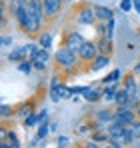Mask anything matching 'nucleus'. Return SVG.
I'll return each instance as SVG.
<instances>
[{
    "mask_svg": "<svg viewBox=\"0 0 140 148\" xmlns=\"http://www.w3.org/2000/svg\"><path fill=\"white\" fill-rule=\"evenodd\" d=\"M106 132H108L110 142H114L118 146H130V144L134 142V138H132V134H130V128H128V126H122V124H118V122L108 124Z\"/></svg>",
    "mask_w": 140,
    "mask_h": 148,
    "instance_id": "obj_1",
    "label": "nucleus"
},
{
    "mask_svg": "<svg viewBox=\"0 0 140 148\" xmlns=\"http://www.w3.org/2000/svg\"><path fill=\"white\" fill-rule=\"evenodd\" d=\"M78 60H80L78 54L72 52V50H68L66 46H60V48L56 50V54H54V62H56L62 70H66V72H74V70H76Z\"/></svg>",
    "mask_w": 140,
    "mask_h": 148,
    "instance_id": "obj_2",
    "label": "nucleus"
},
{
    "mask_svg": "<svg viewBox=\"0 0 140 148\" xmlns=\"http://www.w3.org/2000/svg\"><path fill=\"white\" fill-rule=\"evenodd\" d=\"M84 38H82V34L80 32H74V30H70V32H66L64 34V40H62V46H66L68 50H72V52H80V48L84 46Z\"/></svg>",
    "mask_w": 140,
    "mask_h": 148,
    "instance_id": "obj_3",
    "label": "nucleus"
},
{
    "mask_svg": "<svg viewBox=\"0 0 140 148\" xmlns=\"http://www.w3.org/2000/svg\"><path fill=\"white\" fill-rule=\"evenodd\" d=\"M76 16H78V22H80V24H86V26H92V24L98 22L96 10H94V6H90V4L80 6L78 12H76Z\"/></svg>",
    "mask_w": 140,
    "mask_h": 148,
    "instance_id": "obj_4",
    "label": "nucleus"
},
{
    "mask_svg": "<svg viewBox=\"0 0 140 148\" xmlns=\"http://www.w3.org/2000/svg\"><path fill=\"white\" fill-rule=\"evenodd\" d=\"M136 120V112L128 106H118V110L114 112V122L122 124V126H130Z\"/></svg>",
    "mask_w": 140,
    "mask_h": 148,
    "instance_id": "obj_5",
    "label": "nucleus"
},
{
    "mask_svg": "<svg viewBox=\"0 0 140 148\" xmlns=\"http://www.w3.org/2000/svg\"><path fill=\"white\" fill-rule=\"evenodd\" d=\"M100 52H98V46H96V42H90V40H86L84 42V46L80 48L78 52V58H80V62H92L94 58L98 56Z\"/></svg>",
    "mask_w": 140,
    "mask_h": 148,
    "instance_id": "obj_6",
    "label": "nucleus"
},
{
    "mask_svg": "<svg viewBox=\"0 0 140 148\" xmlns=\"http://www.w3.org/2000/svg\"><path fill=\"white\" fill-rule=\"evenodd\" d=\"M48 58H50L48 48H38L36 52H34V56H32L30 60H32V64H34V68H36V70H46Z\"/></svg>",
    "mask_w": 140,
    "mask_h": 148,
    "instance_id": "obj_7",
    "label": "nucleus"
},
{
    "mask_svg": "<svg viewBox=\"0 0 140 148\" xmlns=\"http://www.w3.org/2000/svg\"><path fill=\"white\" fill-rule=\"evenodd\" d=\"M114 122V112L112 110H98L96 112V128H100V130H106L108 128V124Z\"/></svg>",
    "mask_w": 140,
    "mask_h": 148,
    "instance_id": "obj_8",
    "label": "nucleus"
},
{
    "mask_svg": "<svg viewBox=\"0 0 140 148\" xmlns=\"http://www.w3.org/2000/svg\"><path fill=\"white\" fill-rule=\"evenodd\" d=\"M26 10H28V14L36 16L38 20H44V18H46V16H44V6H42V0H28Z\"/></svg>",
    "mask_w": 140,
    "mask_h": 148,
    "instance_id": "obj_9",
    "label": "nucleus"
},
{
    "mask_svg": "<svg viewBox=\"0 0 140 148\" xmlns=\"http://www.w3.org/2000/svg\"><path fill=\"white\" fill-rule=\"evenodd\" d=\"M42 6H44V16L52 18L60 12L62 8V0H42Z\"/></svg>",
    "mask_w": 140,
    "mask_h": 148,
    "instance_id": "obj_10",
    "label": "nucleus"
},
{
    "mask_svg": "<svg viewBox=\"0 0 140 148\" xmlns=\"http://www.w3.org/2000/svg\"><path fill=\"white\" fill-rule=\"evenodd\" d=\"M96 46H98V52H100V54L112 56V38H108V36H100V38L96 40Z\"/></svg>",
    "mask_w": 140,
    "mask_h": 148,
    "instance_id": "obj_11",
    "label": "nucleus"
},
{
    "mask_svg": "<svg viewBox=\"0 0 140 148\" xmlns=\"http://www.w3.org/2000/svg\"><path fill=\"white\" fill-rule=\"evenodd\" d=\"M0 140H6L8 148H20V142H18V136L12 132V130H2V136Z\"/></svg>",
    "mask_w": 140,
    "mask_h": 148,
    "instance_id": "obj_12",
    "label": "nucleus"
},
{
    "mask_svg": "<svg viewBox=\"0 0 140 148\" xmlns=\"http://www.w3.org/2000/svg\"><path fill=\"white\" fill-rule=\"evenodd\" d=\"M110 64V56H106V54H98L96 58L92 60V64H90V70H102L104 66H108Z\"/></svg>",
    "mask_w": 140,
    "mask_h": 148,
    "instance_id": "obj_13",
    "label": "nucleus"
},
{
    "mask_svg": "<svg viewBox=\"0 0 140 148\" xmlns=\"http://www.w3.org/2000/svg\"><path fill=\"white\" fill-rule=\"evenodd\" d=\"M94 10H96L98 20H104V22L112 20V10H110V8H104V6H94Z\"/></svg>",
    "mask_w": 140,
    "mask_h": 148,
    "instance_id": "obj_14",
    "label": "nucleus"
},
{
    "mask_svg": "<svg viewBox=\"0 0 140 148\" xmlns=\"http://www.w3.org/2000/svg\"><path fill=\"white\" fill-rule=\"evenodd\" d=\"M54 82H52V88H50V98L54 100V102H58V100L62 98V86L58 84V78H52Z\"/></svg>",
    "mask_w": 140,
    "mask_h": 148,
    "instance_id": "obj_15",
    "label": "nucleus"
},
{
    "mask_svg": "<svg viewBox=\"0 0 140 148\" xmlns=\"http://www.w3.org/2000/svg\"><path fill=\"white\" fill-rule=\"evenodd\" d=\"M32 112H34V108H32V104H30V102H24L22 106H18V108H16V116H18V118H28Z\"/></svg>",
    "mask_w": 140,
    "mask_h": 148,
    "instance_id": "obj_16",
    "label": "nucleus"
},
{
    "mask_svg": "<svg viewBox=\"0 0 140 148\" xmlns=\"http://www.w3.org/2000/svg\"><path fill=\"white\" fill-rule=\"evenodd\" d=\"M46 116H48L46 112H40V114H34V112H32V114H30L28 118H24V126H26V128H30V126H34V124L38 122V120L46 118Z\"/></svg>",
    "mask_w": 140,
    "mask_h": 148,
    "instance_id": "obj_17",
    "label": "nucleus"
},
{
    "mask_svg": "<svg viewBox=\"0 0 140 148\" xmlns=\"http://www.w3.org/2000/svg\"><path fill=\"white\" fill-rule=\"evenodd\" d=\"M8 60H12V62H22V60H26V52H24V46H22V48L12 50V52L8 54Z\"/></svg>",
    "mask_w": 140,
    "mask_h": 148,
    "instance_id": "obj_18",
    "label": "nucleus"
},
{
    "mask_svg": "<svg viewBox=\"0 0 140 148\" xmlns=\"http://www.w3.org/2000/svg\"><path fill=\"white\" fill-rule=\"evenodd\" d=\"M128 100H130V96H128V92L124 90V88H120L118 90V94H116V106H128Z\"/></svg>",
    "mask_w": 140,
    "mask_h": 148,
    "instance_id": "obj_19",
    "label": "nucleus"
},
{
    "mask_svg": "<svg viewBox=\"0 0 140 148\" xmlns=\"http://www.w3.org/2000/svg\"><path fill=\"white\" fill-rule=\"evenodd\" d=\"M100 96H104V94L96 88H86V92H84V98L88 102H96V100H100Z\"/></svg>",
    "mask_w": 140,
    "mask_h": 148,
    "instance_id": "obj_20",
    "label": "nucleus"
},
{
    "mask_svg": "<svg viewBox=\"0 0 140 148\" xmlns=\"http://www.w3.org/2000/svg\"><path fill=\"white\" fill-rule=\"evenodd\" d=\"M38 42H40V48H50V44H52V32H42L40 38H38Z\"/></svg>",
    "mask_w": 140,
    "mask_h": 148,
    "instance_id": "obj_21",
    "label": "nucleus"
},
{
    "mask_svg": "<svg viewBox=\"0 0 140 148\" xmlns=\"http://www.w3.org/2000/svg\"><path fill=\"white\" fill-rule=\"evenodd\" d=\"M118 90H120V88H118V82H114L110 88H106V90H104V98H106V100H116Z\"/></svg>",
    "mask_w": 140,
    "mask_h": 148,
    "instance_id": "obj_22",
    "label": "nucleus"
},
{
    "mask_svg": "<svg viewBox=\"0 0 140 148\" xmlns=\"http://www.w3.org/2000/svg\"><path fill=\"white\" fill-rule=\"evenodd\" d=\"M128 128H130V134H132V138H134V140H140V120H138V118H136L134 122L130 124Z\"/></svg>",
    "mask_w": 140,
    "mask_h": 148,
    "instance_id": "obj_23",
    "label": "nucleus"
},
{
    "mask_svg": "<svg viewBox=\"0 0 140 148\" xmlns=\"http://www.w3.org/2000/svg\"><path fill=\"white\" fill-rule=\"evenodd\" d=\"M0 110H2L0 114H2V118H4V120H6V118H10L12 114H16V110H14L12 106H8V104H2V108H0Z\"/></svg>",
    "mask_w": 140,
    "mask_h": 148,
    "instance_id": "obj_24",
    "label": "nucleus"
},
{
    "mask_svg": "<svg viewBox=\"0 0 140 148\" xmlns=\"http://www.w3.org/2000/svg\"><path fill=\"white\" fill-rule=\"evenodd\" d=\"M46 134H48V122H42V124H40V128H38V134H36V140H34V142L42 140Z\"/></svg>",
    "mask_w": 140,
    "mask_h": 148,
    "instance_id": "obj_25",
    "label": "nucleus"
},
{
    "mask_svg": "<svg viewBox=\"0 0 140 148\" xmlns=\"http://www.w3.org/2000/svg\"><path fill=\"white\" fill-rule=\"evenodd\" d=\"M18 68H20V70H22V72H30V70H32V68H34V64H32V60H22V62H20V66H18Z\"/></svg>",
    "mask_w": 140,
    "mask_h": 148,
    "instance_id": "obj_26",
    "label": "nucleus"
},
{
    "mask_svg": "<svg viewBox=\"0 0 140 148\" xmlns=\"http://www.w3.org/2000/svg\"><path fill=\"white\" fill-rule=\"evenodd\" d=\"M84 148H102V146H98V142L90 140V142H86V144H84Z\"/></svg>",
    "mask_w": 140,
    "mask_h": 148,
    "instance_id": "obj_27",
    "label": "nucleus"
},
{
    "mask_svg": "<svg viewBox=\"0 0 140 148\" xmlns=\"http://www.w3.org/2000/svg\"><path fill=\"white\" fill-rule=\"evenodd\" d=\"M102 148H122V146H118V144H114V142H110V140H108V142H106Z\"/></svg>",
    "mask_w": 140,
    "mask_h": 148,
    "instance_id": "obj_28",
    "label": "nucleus"
},
{
    "mask_svg": "<svg viewBox=\"0 0 140 148\" xmlns=\"http://www.w3.org/2000/svg\"><path fill=\"white\" fill-rule=\"evenodd\" d=\"M10 42H12V38H10V36H4V38H2V46H8Z\"/></svg>",
    "mask_w": 140,
    "mask_h": 148,
    "instance_id": "obj_29",
    "label": "nucleus"
},
{
    "mask_svg": "<svg viewBox=\"0 0 140 148\" xmlns=\"http://www.w3.org/2000/svg\"><path fill=\"white\" fill-rule=\"evenodd\" d=\"M122 8H124V10H128V8H130V2H128V0H124V2H122Z\"/></svg>",
    "mask_w": 140,
    "mask_h": 148,
    "instance_id": "obj_30",
    "label": "nucleus"
},
{
    "mask_svg": "<svg viewBox=\"0 0 140 148\" xmlns=\"http://www.w3.org/2000/svg\"><path fill=\"white\" fill-rule=\"evenodd\" d=\"M66 142H68V138H60V140H58L60 146H66Z\"/></svg>",
    "mask_w": 140,
    "mask_h": 148,
    "instance_id": "obj_31",
    "label": "nucleus"
},
{
    "mask_svg": "<svg viewBox=\"0 0 140 148\" xmlns=\"http://www.w3.org/2000/svg\"><path fill=\"white\" fill-rule=\"evenodd\" d=\"M134 72H140V62H138V66H136V68H134Z\"/></svg>",
    "mask_w": 140,
    "mask_h": 148,
    "instance_id": "obj_32",
    "label": "nucleus"
},
{
    "mask_svg": "<svg viewBox=\"0 0 140 148\" xmlns=\"http://www.w3.org/2000/svg\"><path fill=\"white\" fill-rule=\"evenodd\" d=\"M78 148H84V146H78Z\"/></svg>",
    "mask_w": 140,
    "mask_h": 148,
    "instance_id": "obj_33",
    "label": "nucleus"
}]
</instances>
